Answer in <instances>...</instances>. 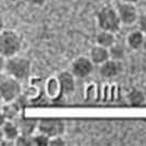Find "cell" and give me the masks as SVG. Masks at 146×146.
<instances>
[{
    "label": "cell",
    "mask_w": 146,
    "mask_h": 146,
    "mask_svg": "<svg viewBox=\"0 0 146 146\" xmlns=\"http://www.w3.org/2000/svg\"><path fill=\"white\" fill-rule=\"evenodd\" d=\"M143 50L146 52V34H145V38H144V44H143Z\"/></svg>",
    "instance_id": "obj_24"
},
{
    "label": "cell",
    "mask_w": 146,
    "mask_h": 146,
    "mask_svg": "<svg viewBox=\"0 0 146 146\" xmlns=\"http://www.w3.org/2000/svg\"><path fill=\"white\" fill-rule=\"evenodd\" d=\"M120 1H123V2H131V3H136V2H139V0H120Z\"/></svg>",
    "instance_id": "obj_23"
},
{
    "label": "cell",
    "mask_w": 146,
    "mask_h": 146,
    "mask_svg": "<svg viewBox=\"0 0 146 146\" xmlns=\"http://www.w3.org/2000/svg\"><path fill=\"white\" fill-rule=\"evenodd\" d=\"M126 100L131 106H142L146 101V95L143 89L132 88L126 95Z\"/></svg>",
    "instance_id": "obj_15"
},
{
    "label": "cell",
    "mask_w": 146,
    "mask_h": 146,
    "mask_svg": "<svg viewBox=\"0 0 146 146\" xmlns=\"http://www.w3.org/2000/svg\"><path fill=\"white\" fill-rule=\"evenodd\" d=\"M96 20L100 30L110 31L113 33L119 32L121 27L123 25L117 9L110 7V6H106L99 9L96 15Z\"/></svg>",
    "instance_id": "obj_2"
},
{
    "label": "cell",
    "mask_w": 146,
    "mask_h": 146,
    "mask_svg": "<svg viewBox=\"0 0 146 146\" xmlns=\"http://www.w3.org/2000/svg\"><path fill=\"white\" fill-rule=\"evenodd\" d=\"M117 11L123 25H132L137 22L139 15L135 3L121 1V3L117 5Z\"/></svg>",
    "instance_id": "obj_7"
},
{
    "label": "cell",
    "mask_w": 146,
    "mask_h": 146,
    "mask_svg": "<svg viewBox=\"0 0 146 146\" xmlns=\"http://www.w3.org/2000/svg\"><path fill=\"white\" fill-rule=\"evenodd\" d=\"M59 89L63 95L68 96L74 94L76 89V76L70 70H64L57 76Z\"/></svg>",
    "instance_id": "obj_9"
},
{
    "label": "cell",
    "mask_w": 146,
    "mask_h": 146,
    "mask_svg": "<svg viewBox=\"0 0 146 146\" xmlns=\"http://www.w3.org/2000/svg\"><path fill=\"white\" fill-rule=\"evenodd\" d=\"M122 72V63L121 60L110 58L107 62L99 66V74L106 79H112L119 76Z\"/></svg>",
    "instance_id": "obj_8"
},
{
    "label": "cell",
    "mask_w": 146,
    "mask_h": 146,
    "mask_svg": "<svg viewBox=\"0 0 146 146\" xmlns=\"http://www.w3.org/2000/svg\"><path fill=\"white\" fill-rule=\"evenodd\" d=\"M66 131V123L59 117H43L38 120L37 132H41L48 137L63 136Z\"/></svg>",
    "instance_id": "obj_5"
},
{
    "label": "cell",
    "mask_w": 146,
    "mask_h": 146,
    "mask_svg": "<svg viewBox=\"0 0 146 146\" xmlns=\"http://www.w3.org/2000/svg\"><path fill=\"white\" fill-rule=\"evenodd\" d=\"M1 70L18 80H27L32 72V64L29 58L15 55L13 57L6 58L1 56Z\"/></svg>",
    "instance_id": "obj_1"
},
{
    "label": "cell",
    "mask_w": 146,
    "mask_h": 146,
    "mask_svg": "<svg viewBox=\"0 0 146 146\" xmlns=\"http://www.w3.org/2000/svg\"><path fill=\"white\" fill-rule=\"evenodd\" d=\"M143 90H144V92H145V95H146V85H145V87H144V89H143Z\"/></svg>",
    "instance_id": "obj_25"
},
{
    "label": "cell",
    "mask_w": 146,
    "mask_h": 146,
    "mask_svg": "<svg viewBox=\"0 0 146 146\" xmlns=\"http://www.w3.org/2000/svg\"><path fill=\"white\" fill-rule=\"evenodd\" d=\"M50 142H51V137H48L47 135H45V134L41 133V132H37L36 134L33 135V143H34V145H50Z\"/></svg>",
    "instance_id": "obj_18"
},
{
    "label": "cell",
    "mask_w": 146,
    "mask_h": 146,
    "mask_svg": "<svg viewBox=\"0 0 146 146\" xmlns=\"http://www.w3.org/2000/svg\"><path fill=\"white\" fill-rule=\"evenodd\" d=\"M109 51H110V56H111V58L117 59V60H122V59L124 58L125 48L123 45L115 43L114 45H112V46L110 47Z\"/></svg>",
    "instance_id": "obj_17"
},
{
    "label": "cell",
    "mask_w": 146,
    "mask_h": 146,
    "mask_svg": "<svg viewBox=\"0 0 146 146\" xmlns=\"http://www.w3.org/2000/svg\"><path fill=\"white\" fill-rule=\"evenodd\" d=\"M23 1L31 6H35V7H41L46 2V0H23Z\"/></svg>",
    "instance_id": "obj_22"
},
{
    "label": "cell",
    "mask_w": 146,
    "mask_h": 146,
    "mask_svg": "<svg viewBox=\"0 0 146 146\" xmlns=\"http://www.w3.org/2000/svg\"><path fill=\"white\" fill-rule=\"evenodd\" d=\"M89 57H90V59L92 60V63L95 65L98 66H100L104 62H107L108 59L111 58L109 48L100 46L98 44H96L95 46L91 47V50L89 52Z\"/></svg>",
    "instance_id": "obj_11"
},
{
    "label": "cell",
    "mask_w": 146,
    "mask_h": 146,
    "mask_svg": "<svg viewBox=\"0 0 146 146\" xmlns=\"http://www.w3.org/2000/svg\"><path fill=\"white\" fill-rule=\"evenodd\" d=\"M22 48V40L13 30H2L0 34V52L1 56L9 58L19 54Z\"/></svg>",
    "instance_id": "obj_3"
},
{
    "label": "cell",
    "mask_w": 146,
    "mask_h": 146,
    "mask_svg": "<svg viewBox=\"0 0 146 146\" xmlns=\"http://www.w3.org/2000/svg\"><path fill=\"white\" fill-rule=\"evenodd\" d=\"M0 131H1V137L11 139V141H15V139H18V136L21 134L20 129H19V125L13 120L1 121Z\"/></svg>",
    "instance_id": "obj_10"
},
{
    "label": "cell",
    "mask_w": 146,
    "mask_h": 146,
    "mask_svg": "<svg viewBox=\"0 0 146 146\" xmlns=\"http://www.w3.org/2000/svg\"><path fill=\"white\" fill-rule=\"evenodd\" d=\"M19 113V107L13 102H5V104L2 106V110H1V119L2 121L5 120H13Z\"/></svg>",
    "instance_id": "obj_16"
},
{
    "label": "cell",
    "mask_w": 146,
    "mask_h": 146,
    "mask_svg": "<svg viewBox=\"0 0 146 146\" xmlns=\"http://www.w3.org/2000/svg\"><path fill=\"white\" fill-rule=\"evenodd\" d=\"M50 145L52 146H64L66 145V141L62 136H56V137H52Z\"/></svg>",
    "instance_id": "obj_21"
},
{
    "label": "cell",
    "mask_w": 146,
    "mask_h": 146,
    "mask_svg": "<svg viewBox=\"0 0 146 146\" xmlns=\"http://www.w3.org/2000/svg\"><path fill=\"white\" fill-rule=\"evenodd\" d=\"M19 129L21 134L25 135H34L35 132L37 131V126H38V120L34 117H24L20 119L18 122Z\"/></svg>",
    "instance_id": "obj_12"
},
{
    "label": "cell",
    "mask_w": 146,
    "mask_h": 146,
    "mask_svg": "<svg viewBox=\"0 0 146 146\" xmlns=\"http://www.w3.org/2000/svg\"><path fill=\"white\" fill-rule=\"evenodd\" d=\"M144 38H145V33H143L141 30H135V31H132L127 34L126 44L130 48L134 50V51L141 50V48H143Z\"/></svg>",
    "instance_id": "obj_13"
},
{
    "label": "cell",
    "mask_w": 146,
    "mask_h": 146,
    "mask_svg": "<svg viewBox=\"0 0 146 146\" xmlns=\"http://www.w3.org/2000/svg\"><path fill=\"white\" fill-rule=\"evenodd\" d=\"M136 23H137L139 30H141L143 33H145L146 34V13L139 15Z\"/></svg>",
    "instance_id": "obj_20"
},
{
    "label": "cell",
    "mask_w": 146,
    "mask_h": 146,
    "mask_svg": "<svg viewBox=\"0 0 146 146\" xmlns=\"http://www.w3.org/2000/svg\"><path fill=\"white\" fill-rule=\"evenodd\" d=\"M115 33L110 32V31H104V30H100V32L96 35V44L110 48L112 45L117 43L115 40Z\"/></svg>",
    "instance_id": "obj_14"
},
{
    "label": "cell",
    "mask_w": 146,
    "mask_h": 146,
    "mask_svg": "<svg viewBox=\"0 0 146 146\" xmlns=\"http://www.w3.org/2000/svg\"><path fill=\"white\" fill-rule=\"evenodd\" d=\"M22 94L21 81L6 73L0 77V96L3 102H13Z\"/></svg>",
    "instance_id": "obj_4"
},
{
    "label": "cell",
    "mask_w": 146,
    "mask_h": 146,
    "mask_svg": "<svg viewBox=\"0 0 146 146\" xmlns=\"http://www.w3.org/2000/svg\"><path fill=\"white\" fill-rule=\"evenodd\" d=\"M95 68V64L89 56H79L75 58L70 65V72L76 76V78L85 79L90 76Z\"/></svg>",
    "instance_id": "obj_6"
},
{
    "label": "cell",
    "mask_w": 146,
    "mask_h": 146,
    "mask_svg": "<svg viewBox=\"0 0 146 146\" xmlns=\"http://www.w3.org/2000/svg\"><path fill=\"white\" fill-rule=\"evenodd\" d=\"M33 143V135H25L20 134L18 139H15V146H32Z\"/></svg>",
    "instance_id": "obj_19"
}]
</instances>
